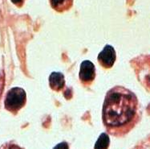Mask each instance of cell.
Segmentation results:
<instances>
[{"label":"cell","mask_w":150,"mask_h":149,"mask_svg":"<svg viewBox=\"0 0 150 149\" xmlns=\"http://www.w3.org/2000/svg\"><path fill=\"white\" fill-rule=\"evenodd\" d=\"M137 98L132 93L122 87L111 90L105 98L103 108L104 124L108 127H121L134 118Z\"/></svg>","instance_id":"6da1fadb"},{"label":"cell","mask_w":150,"mask_h":149,"mask_svg":"<svg viewBox=\"0 0 150 149\" xmlns=\"http://www.w3.org/2000/svg\"><path fill=\"white\" fill-rule=\"evenodd\" d=\"M26 103V93L21 88H12L7 92L5 98V107L16 114Z\"/></svg>","instance_id":"7a4b0ae2"},{"label":"cell","mask_w":150,"mask_h":149,"mask_svg":"<svg viewBox=\"0 0 150 149\" xmlns=\"http://www.w3.org/2000/svg\"><path fill=\"white\" fill-rule=\"evenodd\" d=\"M95 66L90 61H84L81 63L80 79L83 84L92 83L95 78Z\"/></svg>","instance_id":"3957f363"},{"label":"cell","mask_w":150,"mask_h":149,"mask_svg":"<svg viewBox=\"0 0 150 149\" xmlns=\"http://www.w3.org/2000/svg\"><path fill=\"white\" fill-rule=\"evenodd\" d=\"M98 61L103 67L111 68L116 61V52L111 45H106L98 56Z\"/></svg>","instance_id":"277c9868"},{"label":"cell","mask_w":150,"mask_h":149,"mask_svg":"<svg viewBox=\"0 0 150 149\" xmlns=\"http://www.w3.org/2000/svg\"><path fill=\"white\" fill-rule=\"evenodd\" d=\"M49 84L52 90L59 91L64 86V77L60 73H52L49 77Z\"/></svg>","instance_id":"5b68a950"},{"label":"cell","mask_w":150,"mask_h":149,"mask_svg":"<svg viewBox=\"0 0 150 149\" xmlns=\"http://www.w3.org/2000/svg\"><path fill=\"white\" fill-rule=\"evenodd\" d=\"M49 1L52 8L59 12L68 10L73 3V0H49Z\"/></svg>","instance_id":"8992f818"},{"label":"cell","mask_w":150,"mask_h":149,"mask_svg":"<svg viewBox=\"0 0 150 149\" xmlns=\"http://www.w3.org/2000/svg\"><path fill=\"white\" fill-rule=\"evenodd\" d=\"M109 137L106 133H102L95 144V149H108L109 146Z\"/></svg>","instance_id":"52a82bcc"},{"label":"cell","mask_w":150,"mask_h":149,"mask_svg":"<svg viewBox=\"0 0 150 149\" xmlns=\"http://www.w3.org/2000/svg\"><path fill=\"white\" fill-rule=\"evenodd\" d=\"M54 149H68V146H67V143H59L57 146H55Z\"/></svg>","instance_id":"ba28073f"},{"label":"cell","mask_w":150,"mask_h":149,"mask_svg":"<svg viewBox=\"0 0 150 149\" xmlns=\"http://www.w3.org/2000/svg\"><path fill=\"white\" fill-rule=\"evenodd\" d=\"M11 2L13 3H15L16 5H18V6H21L22 4L23 3L24 0H11Z\"/></svg>","instance_id":"9c48e42d"},{"label":"cell","mask_w":150,"mask_h":149,"mask_svg":"<svg viewBox=\"0 0 150 149\" xmlns=\"http://www.w3.org/2000/svg\"><path fill=\"white\" fill-rule=\"evenodd\" d=\"M5 149H21L17 145H14V144H11V145H9L5 148Z\"/></svg>","instance_id":"30bf717a"}]
</instances>
